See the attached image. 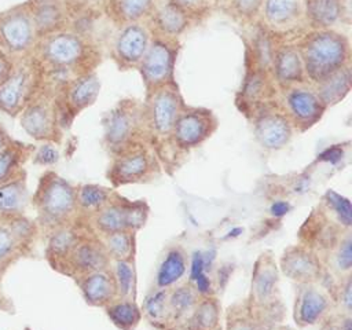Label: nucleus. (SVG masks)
Wrapping results in <instances>:
<instances>
[{"label":"nucleus","instance_id":"obj_1","mask_svg":"<svg viewBox=\"0 0 352 330\" xmlns=\"http://www.w3.org/2000/svg\"><path fill=\"white\" fill-rule=\"evenodd\" d=\"M297 50L305 77L316 84L349 63L348 38L331 29H316L307 34Z\"/></svg>","mask_w":352,"mask_h":330},{"label":"nucleus","instance_id":"obj_2","mask_svg":"<svg viewBox=\"0 0 352 330\" xmlns=\"http://www.w3.org/2000/svg\"><path fill=\"white\" fill-rule=\"evenodd\" d=\"M38 227L51 231L77 219L76 187L55 172L44 173L33 195Z\"/></svg>","mask_w":352,"mask_h":330},{"label":"nucleus","instance_id":"obj_3","mask_svg":"<svg viewBox=\"0 0 352 330\" xmlns=\"http://www.w3.org/2000/svg\"><path fill=\"white\" fill-rule=\"evenodd\" d=\"M144 128V107L135 99H122L103 118V144L116 155L132 144L142 143Z\"/></svg>","mask_w":352,"mask_h":330},{"label":"nucleus","instance_id":"obj_4","mask_svg":"<svg viewBox=\"0 0 352 330\" xmlns=\"http://www.w3.org/2000/svg\"><path fill=\"white\" fill-rule=\"evenodd\" d=\"M158 173L154 153L144 144L136 143L113 155L107 179L113 187L151 182Z\"/></svg>","mask_w":352,"mask_h":330},{"label":"nucleus","instance_id":"obj_5","mask_svg":"<svg viewBox=\"0 0 352 330\" xmlns=\"http://www.w3.org/2000/svg\"><path fill=\"white\" fill-rule=\"evenodd\" d=\"M148 214V208L144 202L128 201L117 194L100 208L89 220V226L98 235H104L117 231H138L140 230Z\"/></svg>","mask_w":352,"mask_h":330},{"label":"nucleus","instance_id":"obj_6","mask_svg":"<svg viewBox=\"0 0 352 330\" xmlns=\"http://www.w3.org/2000/svg\"><path fill=\"white\" fill-rule=\"evenodd\" d=\"M148 94L144 106V118L147 131L157 139H168L179 113L183 109V100L175 82L158 87Z\"/></svg>","mask_w":352,"mask_h":330},{"label":"nucleus","instance_id":"obj_7","mask_svg":"<svg viewBox=\"0 0 352 330\" xmlns=\"http://www.w3.org/2000/svg\"><path fill=\"white\" fill-rule=\"evenodd\" d=\"M40 56L50 67L74 70L85 62L88 44L76 33L54 32L44 36Z\"/></svg>","mask_w":352,"mask_h":330},{"label":"nucleus","instance_id":"obj_8","mask_svg":"<svg viewBox=\"0 0 352 330\" xmlns=\"http://www.w3.org/2000/svg\"><path fill=\"white\" fill-rule=\"evenodd\" d=\"M176 47L166 38L150 41L139 66L147 92L173 82Z\"/></svg>","mask_w":352,"mask_h":330},{"label":"nucleus","instance_id":"obj_9","mask_svg":"<svg viewBox=\"0 0 352 330\" xmlns=\"http://www.w3.org/2000/svg\"><path fill=\"white\" fill-rule=\"evenodd\" d=\"M216 126V117L208 109L183 107L175 121L170 139L177 148L190 150L204 143Z\"/></svg>","mask_w":352,"mask_h":330},{"label":"nucleus","instance_id":"obj_10","mask_svg":"<svg viewBox=\"0 0 352 330\" xmlns=\"http://www.w3.org/2000/svg\"><path fill=\"white\" fill-rule=\"evenodd\" d=\"M110 263L111 258L107 254L99 235L91 227L70 252L62 268V274L76 276L77 279L91 272L109 270Z\"/></svg>","mask_w":352,"mask_h":330},{"label":"nucleus","instance_id":"obj_11","mask_svg":"<svg viewBox=\"0 0 352 330\" xmlns=\"http://www.w3.org/2000/svg\"><path fill=\"white\" fill-rule=\"evenodd\" d=\"M294 126L285 111L267 103L260 110L253 111V132L257 143L268 150L276 151L283 148L293 136Z\"/></svg>","mask_w":352,"mask_h":330},{"label":"nucleus","instance_id":"obj_12","mask_svg":"<svg viewBox=\"0 0 352 330\" xmlns=\"http://www.w3.org/2000/svg\"><path fill=\"white\" fill-rule=\"evenodd\" d=\"M282 103V110L292 125L300 131H305L315 125L326 110L318 92L300 84L285 88Z\"/></svg>","mask_w":352,"mask_h":330},{"label":"nucleus","instance_id":"obj_13","mask_svg":"<svg viewBox=\"0 0 352 330\" xmlns=\"http://www.w3.org/2000/svg\"><path fill=\"white\" fill-rule=\"evenodd\" d=\"M37 32L28 6L0 14V45L10 54H25L36 41Z\"/></svg>","mask_w":352,"mask_h":330},{"label":"nucleus","instance_id":"obj_14","mask_svg":"<svg viewBox=\"0 0 352 330\" xmlns=\"http://www.w3.org/2000/svg\"><path fill=\"white\" fill-rule=\"evenodd\" d=\"M278 283V265L270 253H263L256 260L252 272L248 308L253 315H256L261 308H270L276 302Z\"/></svg>","mask_w":352,"mask_h":330},{"label":"nucleus","instance_id":"obj_15","mask_svg":"<svg viewBox=\"0 0 352 330\" xmlns=\"http://www.w3.org/2000/svg\"><path fill=\"white\" fill-rule=\"evenodd\" d=\"M21 126L34 140H58L59 122L56 106L47 99H32L21 111Z\"/></svg>","mask_w":352,"mask_h":330},{"label":"nucleus","instance_id":"obj_16","mask_svg":"<svg viewBox=\"0 0 352 330\" xmlns=\"http://www.w3.org/2000/svg\"><path fill=\"white\" fill-rule=\"evenodd\" d=\"M279 268L289 279L297 283H319L323 278L320 258L307 245L287 248L280 257Z\"/></svg>","mask_w":352,"mask_h":330},{"label":"nucleus","instance_id":"obj_17","mask_svg":"<svg viewBox=\"0 0 352 330\" xmlns=\"http://www.w3.org/2000/svg\"><path fill=\"white\" fill-rule=\"evenodd\" d=\"M330 297L318 283H297L293 318L298 327L320 323L330 312Z\"/></svg>","mask_w":352,"mask_h":330},{"label":"nucleus","instance_id":"obj_18","mask_svg":"<svg viewBox=\"0 0 352 330\" xmlns=\"http://www.w3.org/2000/svg\"><path fill=\"white\" fill-rule=\"evenodd\" d=\"M36 85V72L32 66L14 67L10 77L0 85V110L15 116L32 100Z\"/></svg>","mask_w":352,"mask_h":330},{"label":"nucleus","instance_id":"obj_19","mask_svg":"<svg viewBox=\"0 0 352 330\" xmlns=\"http://www.w3.org/2000/svg\"><path fill=\"white\" fill-rule=\"evenodd\" d=\"M99 91L100 82L94 72H84L69 81L65 88L63 104L60 107L56 106L59 125L66 120V116L72 118L76 113L89 107L96 100Z\"/></svg>","mask_w":352,"mask_h":330},{"label":"nucleus","instance_id":"obj_20","mask_svg":"<svg viewBox=\"0 0 352 330\" xmlns=\"http://www.w3.org/2000/svg\"><path fill=\"white\" fill-rule=\"evenodd\" d=\"M148 44L150 36L142 23H125L117 33L113 44V55L117 65L120 67L138 66Z\"/></svg>","mask_w":352,"mask_h":330},{"label":"nucleus","instance_id":"obj_21","mask_svg":"<svg viewBox=\"0 0 352 330\" xmlns=\"http://www.w3.org/2000/svg\"><path fill=\"white\" fill-rule=\"evenodd\" d=\"M89 228V223H80L76 219L72 223L55 227L51 231H48L45 253L50 264L56 271L62 272V268L70 252Z\"/></svg>","mask_w":352,"mask_h":330},{"label":"nucleus","instance_id":"obj_22","mask_svg":"<svg viewBox=\"0 0 352 330\" xmlns=\"http://www.w3.org/2000/svg\"><path fill=\"white\" fill-rule=\"evenodd\" d=\"M85 302L91 307H106L117 298L111 270H103L82 275L76 279Z\"/></svg>","mask_w":352,"mask_h":330},{"label":"nucleus","instance_id":"obj_23","mask_svg":"<svg viewBox=\"0 0 352 330\" xmlns=\"http://www.w3.org/2000/svg\"><path fill=\"white\" fill-rule=\"evenodd\" d=\"M188 270V257L183 246L175 243L164 252L155 272L154 287L170 289L177 285Z\"/></svg>","mask_w":352,"mask_h":330},{"label":"nucleus","instance_id":"obj_24","mask_svg":"<svg viewBox=\"0 0 352 330\" xmlns=\"http://www.w3.org/2000/svg\"><path fill=\"white\" fill-rule=\"evenodd\" d=\"M272 69L276 81L283 87L302 84L305 80L304 65L297 47H282L272 58Z\"/></svg>","mask_w":352,"mask_h":330},{"label":"nucleus","instance_id":"obj_25","mask_svg":"<svg viewBox=\"0 0 352 330\" xmlns=\"http://www.w3.org/2000/svg\"><path fill=\"white\" fill-rule=\"evenodd\" d=\"M37 36L58 32L65 21L63 0H30L28 4Z\"/></svg>","mask_w":352,"mask_h":330},{"label":"nucleus","instance_id":"obj_26","mask_svg":"<svg viewBox=\"0 0 352 330\" xmlns=\"http://www.w3.org/2000/svg\"><path fill=\"white\" fill-rule=\"evenodd\" d=\"M267 23L275 29L293 26L304 12V0H263Z\"/></svg>","mask_w":352,"mask_h":330},{"label":"nucleus","instance_id":"obj_27","mask_svg":"<svg viewBox=\"0 0 352 330\" xmlns=\"http://www.w3.org/2000/svg\"><path fill=\"white\" fill-rule=\"evenodd\" d=\"M220 326V302L212 296H201L182 323L183 330H213Z\"/></svg>","mask_w":352,"mask_h":330},{"label":"nucleus","instance_id":"obj_28","mask_svg":"<svg viewBox=\"0 0 352 330\" xmlns=\"http://www.w3.org/2000/svg\"><path fill=\"white\" fill-rule=\"evenodd\" d=\"M304 11L315 29H330L346 12L344 0H304Z\"/></svg>","mask_w":352,"mask_h":330},{"label":"nucleus","instance_id":"obj_29","mask_svg":"<svg viewBox=\"0 0 352 330\" xmlns=\"http://www.w3.org/2000/svg\"><path fill=\"white\" fill-rule=\"evenodd\" d=\"M199 297L201 296L188 282L182 285L177 283L170 287L168 292L169 324H176L180 327L195 307Z\"/></svg>","mask_w":352,"mask_h":330},{"label":"nucleus","instance_id":"obj_30","mask_svg":"<svg viewBox=\"0 0 352 330\" xmlns=\"http://www.w3.org/2000/svg\"><path fill=\"white\" fill-rule=\"evenodd\" d=\"M351 65H345L318 84V96L327 109L341 102L351 89Z\"/></svg>","mask_w":352,"mask_h":330},{"label":"nucleus","instance_id":"obj_31","mask_svg":"<svg viewBox=\"0 0 352 330\" xmlns=\"http://www.w3.org/2000/svg\"><path fill=\"white\" fill-rule=\"evenodd\" d=\"M28 204V186L25 173L0 184V216L23 213Z\"/></svg>","mask_w":352,"mask_h":330},{"label":"nucleus","instance_id":"obj_32","mask_svg":"<svg viewBox=\"0 0 352 330\" xmlns=\"http://www.w3.org/2000/svg\"><path fill=\"white\" fill-rule=\"evenodd\" d=\"M151 15L155 28L168 38L182 34L187 29L190 16L186 11H183L180 7L170 3L169 0L161 7L154 8Z\"/></svg>","mask_w":352,"mask_h":330},{"label":"nucleus","instance_id":"obj_33","mask_svg":"<svg viewBox=\"0 0 352 330\" xmlns=\"http://www.w3.org/2000/svg\"><path fill=\"white\" fill-rule=\"evenodd\" d=\"M77 195V217L89 219L100 208H103L114 195L111 188L99 184H81L76 187Z\"/></svg>","mask_w":352,"mask_h":330},{"label":"nucleus","instance_id":"obj_34","mask_svg":"<svg viewBox=\"0 0 352 330\" xmlns=\"http://www.w3.org/2000/svg\"><path fill=\"white\" fill-rule=\"evenodd\" d=\"M103 308L110 322L120 330H135L142 320V309L133 298L117 297Z\"/></svg>","mask_w":352,"mask_h":330},{"label":"nucleus","instance_id":"obj_35","mask_svg":"<svg viewBox=\"0 0 352 330\" xmlns=\"http://www.w3.org/2000/svg\"><path fill=\"white\" fill-rule=\"evenodd\" d=\"M168 292L169 289L153 287V290L146 296L143 302V315L153 326L160 329H165L169 324Z\"/></svg>","mask_w":352,"mask_h":330},{"label":"nucleus","instance_id":"obj_36","mask_svg":"<svg viewBox=\"0 0 352 330\" xmlns=\"http://www.w3.org/2000/svg\"><path fill=\"white\" fill-rule=\"evenodd\" d=\"M110 7L122 25L139 22L151 15L155 8L154 0H110Z\"/></svg>","mask_w":352,"mask_h":330},{"label":"nucleus","instance_id":"obj_37","mask_svg":"<svg viewBox=\"0 0 352 330\" xmlns=\"http://www.w3.org/2000/svg\"><path fill=\"white\" fill-rule=\"evenodd\" d=\"M107 254L113 260H133L135 231H117L99 235Z\"/></svg>","mask_w":352,"mask_h":330},{"label":"nucleus","instance_id":"obj_38","mask_svg":"<svg viewBox=\"0 0 352 330\" xmlns=\"http://www.w3.org/2000/svg\"><path fill=\"white\" fill-rule=\"evenodd\" d=\"M209 263L210 260L208 258V254H205L201 250H195L191 256V260L188 261V268H190L188 283L195 289V292L199 296L213 294L212 280L208 274Z\"/></svg>","mask_w":352,"mask_h":330},{"label":"nucleus","instance_id":"obj_39","mask_svg":"<svg viewBox=\"0 0 352 330\" xmlns=\"http://www.w3.org/2000/svg\"><path fill=\"white\" fill-rule=\"evenodd\" d=\"M28 154V147L15 142L0 153V184L23 173L22 165Z\"/></svg>","mask_w":352,"mask_h":330},{"label":"nucleus","instance_id":"obj_40","mask_svg":"<svg viewBox=\"0 0 352 330\" xmlns=\"http://www.w3.org/2000/svg\"><path fill=\"white\" fill-rule=\"evenodd\" d=\"M133 260H113L110 267L116 283L117 297L133 298L135 294V268Z\"/></svg>","mask_w":352,"mask_h":330},{"label":"nucleus","instance_id":"obj_41","mask_svg":"<svg viewBox=\"0 0 352 330\" xmlns=\"http://www.w3.org/2000/svg\"><path fill=\"white\" fill-rule=\"evenodd\" d=\"M323 205L338 226H341L345 230H351L352 205L346 197L333 190H327L326 194L323 195Z\"/></svg>","mask_w":352,"mask_h":330},{"label":"nucleus","instance_id":"obj_42","mask_svg":"<svg viewBox=\"0 0 352 330\" xmlns=\"http://www.w3.org/2000/svg\"><path fill=\"white\" fill-rule=\"evenodd\" d=\"M4 217L7 220V224L12 235L15 236V239L18 241L23 252H28L38 232V224L32 219L26 217L23 213L4 216Z\"/></svg>","mask_w":352,"mask_h":330},{"label":"nucleus","instance_id":"obj_43","mask_svg":"<svg viewBox=\"0 0 352 330\" xmlns=\"http://www.w3.org/2000/svg\"><path fill=\"white\" fill-rule=\"evenodd\" d=\"M23 253L25 252L12 235L6 217L0 216V274Z\"/></svg>","mask_w":352,"mask_h":330},{"label":"nucleus","instance_id":"obj_44","mask_svg":"<svg viewBox=\"0 0 352 330\" xmlns=\"http://www.w3.org/2000/svg\"><path fill=\"white\" fill-rule=\"evenodd\" d=\"M333 267L344 276L351 274L352 270V235L351 230L345 231L333 248Z\"/></svg>","mask_w":352,"mask_h":330},{"label":"nucleus","instance_id":"obj_45","mask_svg":"<svg viewBox=\"0 0 352 330\" xmlns=\"http://www.w3.org/2000/svg\"><path fill=\"white\" fill-rule=\"evenodd\" d=\"M226 330H264V326L248 307H232L227 315Z\"/></svg>","mask_w":352,"mask_h":330},{"label":"nucleus","instance_id":"obj_46","mask_svg":"<svg viewBox=\"0 0 352 330\" xmlns=\"http://www.w3.org/2000/svg\"><path fill=\"white\" fill-rule=\"evenodd\" d=\"M264 70L257 69L253 70L250 76L245 78L243 87H242V96L243 100L246 102H258L263 95H265V77H264Z\"/></svg>","mask_w":352,"mask_h":330},{"label":"nucleus","instance_id":"obj_47","mask_svg":"<svg viewBox=\"0 0 352 330\" xmlns=\"http://www.w3.org/2000/svg\"><path fill=\"white\" fill-rule=\"evenodd\" d=\"M59 160V151L56 147L52 144V142H45L43 143L34 153L33 162L38 165H52L58 162Z\"/></svg>","mask_w":352,"mask_h":330},{"label":"nucleus","instance_id":"obj_48","mask_svg":"<svg viewBox=\"0 0 352 330\" xmlns=\"http://www.w3.org/2000/svg\"><path fill=\"white\" fill-rule=\"evenodd\" d=\"M232 10L242 18L252 19L263 6V0H230Z\"/></svg>","mask_w":352,"mask_h":330},{"label":"nucleus","instance_id":"obj_49","mask_svg":"<svg viewBox=\"0 0 352 330\" xmlns=\"http://www.w3.org/2000/svg\"><path fill=\"white\" fill-rule=\"evenodd\" d=\"M338 301L344 309V314H349L352 311V279L351 274L345 276L344 282H341V287L338 290Z\"/></svg>","mask_w":352,"mask_h":330},{"label":"nucleus","instance_id":"obj_50","mask_svg":"<svg viewBox=\"0 0 352 330\" xmlns=\"http://www.w3.org/2000/svg\"><path fill=\"white\" fill-rule=\"evenodd\" d=\"M169 1L176 4L177 7H180L188 15H191V14H198V12L206 11L210 0H169Z\"/></svg>","mask_w":352,"mask_h":330},{"label":"nucleus","instance_id":"obj_51","mask_svg":"<svg viewBox=\"0 0 352 330\" xmlns=\"http://www.w3.org/2000/svg\"><path fill=\"white\" fill-rule=\"evenodd\" d=\"M14 70L11 59L6 54H0V85L10 77Z\"/></svg>","mask_w":352,"mask_h":330},{"label":"nucleus","instance_id":"obj_52","mask_svg":"<svg viewBox=\"0 0 352 330\" xmlns=\"http://www.w3.org/2000/svg\"><path fill=\"white\" fill-rule=\"evenodd\" d=\"M337 330H352V319L349 314H341L338 318Z\"/></svg>","mask_w":352,"mask_h":330},{"label":"nucleus","instance_id":"obj_53","mask_svg":"<svg viewBox=\"0 0 352 330\" xmlns=\"http://www.w3.org/2000/svg\"><path fill=\"white\" fill-rule=\"evenodd\" d=\"M14 142L11 140V138L8 136V133L0 126V153L3 150H6L8 146H11Z\"/></svg>","mask_w":352,"mask_h":330},{"label":"nucleus","instance_id":"obj_54","mask_svg":"<svg viewBox=\"0 0 352 330\" xmlns=\"http://www.w3.org/2000/svg\"><path fill=\"white\" fill-rule=\"evenodd\" d=\"M287 210H289V209H287V204H286V202H275L274 206H272V213H274L275 216H282V214H285Z\"/></svg>","mask_w":352,"mask_h":330},{"label":"nucleus","instance_id":"obj_55","mask_svg":"<svg viewBox=\"0 0 352 330\" xmlns=\"http://www.w3.org/2000/svg\"><path fill=\"white\" fill-rule=\"evenodd\" d=\"M276 330H292L290 327H279V329H276Z\"/></svg>","mask_w":352,"mask_h":330},{"label":"nucleus","instance_id":"obj_56","mask_svg":"<svg viewBox=\"0 0 352 330\" xmlns=\"http://www.w3.org/2000/svg\"><path fill=\"white\" fill-rule=\"evenodd\" d=\"M213 330H223V329H221L220 326H217V327H216V329H213Z\"/></svg>","mask_w":352,"mask_h":330}]
</instances>
